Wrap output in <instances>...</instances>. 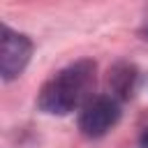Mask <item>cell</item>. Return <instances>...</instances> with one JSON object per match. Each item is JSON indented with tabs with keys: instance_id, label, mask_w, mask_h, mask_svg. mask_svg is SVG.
<instances>
[{
	"instance_id": "obj_1",
	"label": "cell",
	"mask_w": 148,
	"mask_h": 148,
	"mask_svg": "<svg viewBox=\"0 0 148 148\" xmlns=\"http://www.w3.org/2000/svg\"><path fill=\"white\" fill-rule=\"evenodd\" d=\"M97 79V65L88 58L76 60L60 72H56L39 90L37 106L44 113L65 116L74 109H81L90 97Z\"/></svg>"
},
{
	"instance_id": "obj_2",
	"label": "cell",
	"mask_w": 148,
	"mask_h": 148,
	"mask_svg": "<svg viewBox=\"0 0 148 148\" xmlns=\"http://www.w3.org/2000/svg\"><path fill=\"white\" fill-rule=\"evenodd\" d=\"M120 120V104L113 95H97L90 97L79 113V130L88 139L104 136L116 123Z\"/></svg>"
},
{
	"instance_id": "obj_3",
	"label": "cell",
	"mask_w": 148,
	"mask_h": 148,
	"mask_svg": "<svg viewBox=\"0 0 148 148\" xmlns=\"http://www.w3.org/2000/svg\"><path fill=\"white\" fill-rule=\"evenodd\" d=\"M30 56H32V42L25 35L14 32L9 25H5L2 37H0V74H2V81H12V79L21 76L25 65L30 62Z\"/></svg>"
},
{
	"instance_id": "obj_4",
	"label": "cell",
	"mask_w": 148,
	"mask_h": 148,
	"mask_svg": "<svg viewBox=\"0 0 148 148\" xmlns=\"http://www.w3.org/2000/svg\"><path fill=\"white\" fill-rule=\"evenodd\" d=\"M136 83V67L132 62H116L109 69V86L116 99H127Z\"/></svg>"
},
{
	"instance_id": "obj_5",
	"label": "cell",
	"mask_w": 148,
	"mask_h": 148,
	"mask_svg": "<svg viewBox=\"0 0 148 148\" xmlns=\"http://www.w3.org/2000/svg\"><path fill=\"white\" fill-rule=\"evenodd\" d=\"M139 35L141 39L148 42V5L143 7V14H141V23H139Z\"/></svg>"
},
{
	"instance_id": "obj_6",
	"label": "cell",
	"mask_w": 148,
	"mask_h": 148,
	"mask_svg": "<svg viewBox=\"0 0 148 148\" xmlns=\"http://www.w3.org/2000/svg\"><path fill=\"white\" fill-rule=\"evenodd\" d=\"M141 143H143V146H148V130L143 132V136H141Z\"/></svg>"
}]
</instances>
